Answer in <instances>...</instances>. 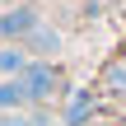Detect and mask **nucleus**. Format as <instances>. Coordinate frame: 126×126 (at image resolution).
Returning <instances> with one entry per match:
<instances>
[{
    "instance_id": "3",
    "label": "nucleus",
    "mask_w": 126,
    "mask_h": 126,
    "mask_svg": "<svg viewBox=\"0 0 126 126\" xmlns=\"http://www.w3.org/2000/svg\"><path fill=\"white\" fill-rule=\"evenodd\" d=\"M94 108H98V98H94L89 89H75L70 103H65V126H84L89 117H94Z\"/></svg>"
},
{
    "instance_id": "2",
    "label": "nucleus",
    "mask_w": 126,
    "mask_h": 126,
    "mask_svg": "<svg viewBox=\"0 0 126 126\" xmlns=\"http://www.w3.org/2000/svg\"><path fill=\"white\" fill-rule=\"evenodd\" d=\"M23 84H28L33 98H51V94L61 89V70H56V65H28V70H23Z\"/></svg>"
},
{
    "instance_id": "7",
    "label": "nucleus",
    "mask_w": 126,
    "mask_h": 126,
    "mask_svg": "<svg viewBox=\"0 0 126 126\" xmlns=\"http://www.w3.org/2000/svg\"><path fill=\"white\" fill-rule=\"evenodd\" d=\"M112 94H126V65H108V79H103Z\"/></svg>"
},
{
    "instance_id": "5",
    "label": "nucleus",
    "mask_w": 126,
    "mask_h": 126,
    "mask_svg": "<svg viewBox=\"0 0 126 126\" xmlns=\"http://www.w3.org/2000/svg\"><path fill=\"white\" fill-rule=\"evenodd\" d=\"M23 103H33L28 84H23V79H5V84H0V112H14V108H23Z\"/></svg>"
},
{
    "instance_id": "6",
    "label": "nucleus",
    "mask_w": 126,
    "mask_h": 126,
    "mask_svg": "<svg viewBox=\"0 0 126 126\" xmlns=\"http://www.w3.org/2000/svg\"><path fill=\"white\" fill-rule=\"evenodd\" d=\"M28 47H33V51H56V47H61V37H56L51 28H37V33L28 37Z\"/></svg>"
},
{
    "instance_id": "4",
    "label": "nucleus",
    "mask_w": 126,
    "mask_h": 126,
    "mask_svg": "<svg viewBox=\"0 0 126 126\" xmlns=\"http://www.w3.org/2000/svg\"><path fill=\"white\" fill-rule=\"evenodd\" d=\"M28 65H33L28 61V47H0V75L5 79H23Z\"/></svg>"
},
{
    "instance_id": "1",
    "label": "nucleus",
    "mask_w": 126,
    "mask_h": 126,
    "mask_svg": "<svg viewBox=\"0 0 126 126\" xmlns=\"http://www.w3.org/2000/svg\"><path fill=\"white\" fill-rule=\"evenodd\" d=\"M0 33H5V37H33V33H37V9H33V5L5 9V14H0Z\"/></svg>"
},
{
    "instance_id": "8",
    "label": "nucleus",
    "mask_w": 126,
    "mask_h": 126,
    "mask_svg": "<svg viewBox=\"0 0 126 126\" xmlns=\"http://www.w3.org/2000/svg\"><path fill=\"white\" fill-rule=\"evenodd\" d=\"M0 126H42V122H37V117H5Z\"/></svg>"
}]
</instances>
